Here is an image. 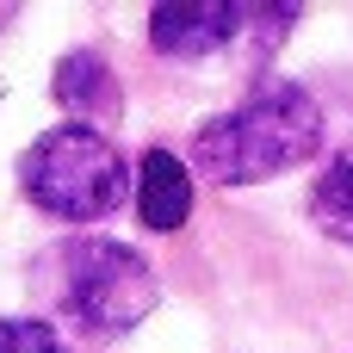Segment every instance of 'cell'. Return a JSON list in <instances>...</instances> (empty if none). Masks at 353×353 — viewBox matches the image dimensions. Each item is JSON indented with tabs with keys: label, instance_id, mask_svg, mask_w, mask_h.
<instances>
[{
	"label": "cell",
	"instance_id": "7a4b0ae2",
	"mask_svg": "<svg viewBox=\"0 0 353 353\" xmlns=\"http://www.w3.org/2000/svg\"><path fill=\"white\" fill-rule=\"evenodd\" d=\"M19 186L37 211L62 223H99L124 205V155L93 124H56L19 155Z\"/></svg>",
	"mask_w": 353,
	"mask_h": 353
},
{
	"label": "cell",
	"instance_id": "3957f363",
	"mask_svg": "<svg viewBox=\"0 0 353 353\" xmlns=\"http://www.w3.org/2000/svg\"><path fill=\"white\" fill-rule=\"evenodd\" d=\"M62 310L93 329V335H124L155 310V273L137 248L105 242V236H81L62 248V279H56Z\"/></svg>",
	"mask_w": 353,
	"mask_h": 353
},
{
	"label": "cell",
	"instance_id": "52a82bcc",
	"mask_svg": "<svg viewBox=\"0 0 353 353\" xmlns=\"http://www.w3.org/2000/svg\"><path fill=\"white\" fill-rule=\"evenodd\" d=\"M310 217H316L323 236L353 242V149L335 155V161L323 168V180L310 186Z\"/></svg>",
	"mask_w": 353,
	"mask_h": 353
},
{
	"label": "cell",
	"instance_id": "6da1fadb",
	"mask_svg": "<svg viewBox=\"0 0 353 353\" xmlns=\"http://www.w3.org/2000/svg\"><path fill=\"white\" fill-rule=\"evenodd\" d=\"M316 143H323V105L292 81H267L242 105H230L223 118L199 124L192 161L217 186H248V180H273V174L304 168L316 155Z\"/></svg>",
	"mask_w": 353,
	"mask_h": 353
},
{
	"label": "cell",
	"instance_id": "277c9868",
	"mask_svg": "<svg viewBox=\"0 0 353 353\" xmlns=\"http://www.w3.org/2000/svg\"><path fill=\"white\" fill-rule=\"evenodd\" d=\"M236 25H248V6H223V0H168L149 12V43L168 56H205L223 50L236 37Z\"/></svg>",
	"mask_w": 353,
	"mask_h": 353
},
{
	"label": "cell",
	"instance_id": "ba28073f",
	"mask_svg": "<svg viewBox=\"0 0 353 353\" xmlns=\"http://www.w3.org/2000/svg\"><path fill=\"white\" fill-rule=\"evenodd\" d=\"M0 353H68V347L37 316H0Z\"/></svg>",
	"mask_w": 353,
	"mask_h": 353
},
{
	"label": "cell",
	"instance_id": "8992f818",
	"mask_svg": "<svg viewBox=\"0 0 353 353\" xmlns=\"http://www.w3.org/2000/svg\"><path fill=\"white\" fill-rule=\"evenodd\" d=\"M56 99L74 105V112H118V87H112V68L87 50L62 56L56 62Z\"/></svg>",
	"mask_w": 353,
	"mask_h": 353
},
{
	"label": "cell",
	"instance_id": "5b68a950",
	"mask_svg": "<svg viewBox=\"0 0 353 353\" xmlns=\"http://www.w3.org/2000/svg\"><path fill=\"white\" fill-rule=\"evenodd\" d=\"M137 217L155 230V236H174L186 230L192 217V174L174 149H149L143 168H137Z\"/></svg>",
	"mask_w": 353,
	"mask_h": 353
}]
</instances>
